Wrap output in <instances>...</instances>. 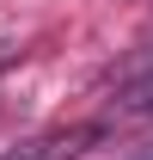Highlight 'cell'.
<instances>
[{"label": "cell", "mask_w": 153, "mask_h": 160, "mask_svg": "<svg viewBox=\"0 0 153 160\" xmlns=\"http://www.w3.org/2000/svg\"><path fill=\"white\" fill-rule=\"evenodd\" d=\"M141 160H153V148H147V154H141Z\"/></svg>", "instance_id": "cell-3"}, {"label": "cell", "mask_w": 153, "mask_h": 160, "mask_svg": "<svg viewBox=\"0 0 153 160\" xmlns=\"http://www.w3.org/2000/svg\"><path fill=\"white\" fill-rule=\"evenodd\" d=\"M110 123H153V68L110 99Z\"/></svg>", "instance_id": "cell-2"}, {"label": "cell", "mask_w": 153, "mask_h": 160, "mask_svg": "<svg viewBox=\"0 0 153 160\" xmlns=\"http://www.w3.org/2000/svg\"><path fill=\"white\" fill-rule=\"evenodd\" d=\"M86 142H92V129H61V136H37V142H25V148H12L0 160H74Z\"/></svg>", "instance_id": "cell-1"}]
</instances>
